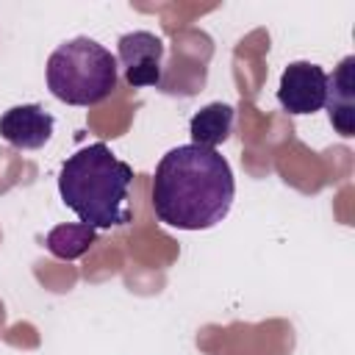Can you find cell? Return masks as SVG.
<instances>
[{"instance_id":"2","label":"cell","mask_w":355,"mask_h":355,"mask_svg":"<svg viewBox=\"0 0 355 355\" xmlns=\"http://www.w3.org/2000/svg\"><path fill=\"white\" fill-rule=\"evenodd\" d=\"M133 169L108 144L94 141L61 164L58 194L64 205L89 227L108 230L130 222L128 189Z\"/></svg>"},{"instance_id":"1","label":"cell","mask_w":355,"mask_h":355,"mask_svg":"<svg viewBox=\"0 0 355 355\" xmlns=\"http://www.w3.org/2000/svg\"><path fill=\"white\" fill-rule=\"evenodd\" d=\"M233 197V169L216 150L180 144L155 166L153 211L166 227L208 230L227 216Z\"/></svg>"},{"instance_id":"6","label":"cell","mask_w":355,"mask_h":355,"mask_svg":"<svg viewBox=\"0 0 355 355\" xmlns=\"http://www.w3.org/2000/svg\"><path fill=\"white\" fill-rule=\"evenodd\" d=\"M55 119L39 105L25 103L0 114V139L17 150H42L53 136Z\"/></svg>"},{"instance_id":"5","label":"cell","mask_w":355,"mask_h":355,"mask_svg":"<svg viewBox=\"0 0 355 355\" xmlns=\"http://www.w3.org/2000/svg\"><path fill=\"white\" fill-rule=\"evenodd\" d=\"M327 72L311 61H291L277 86V103L288 114H316L324 108Z\"/></svg>"},{"instance_id":"4","label":"cell","mask_w":355,"mask_h":355,"mask_svg":"<svg viewBox=\"0 0 355 355\" xmlns=\"http://www.w3.org/2000/svg\"><path fill=\"white\" fill-rule=\"evenodd\" d=\"M164 42L150 31H130L116 42V67L133 89L161 83Z\"/></svg>"},{"instance_id":"8","label":"cell","mask_w":355,"mask_h":355,"mask_svg":"<svg viewBox=\"0 0 355 355\" xmlns=\"http://www.w3.org/2000/svg\"><path fill=\"white\" fill-rule=\"evenodd\" d=\"M233 119H236V111H233V105H227V103H208V105H202V108L189 119L191 144L214 150L216 144H222V141L230 136Z\"/></svg>"},{"instance_id":"7","label":"cell","mask_w":355,"mask_h":355,"mask_svg":"<svg viewBox=\"0 0 355 355\" xmlns=\"http://www.w3.org/2000/svg\"><path fill=\"white\" fill-rule=\"evenodd\" d=\"M324 108L330 125L341 136H355V55L341 58L333 75H327Z\"/></svg>"},{"instance_id":"3","label":"cell","mask_w":355,"mask_h":355,"mask_svg":"<svg viewBox=\"0 0 355 355\" xmlns=\"http://www.w3.org/2000/svg\"><path fill=\"white\" fill-rule=\"evenodd\" d=\"M116 80V55L89 36L58 44L47 58V89L67 105H97L114 94Z\"/></svg>"},{"instance_id":"9","label":"cell","mask_w":355,"mask_h":355,"mask_svg":"<svg viewBox=\"0 0 355 355\" xmlns=\"http://www.w3.org/2000/svg\"><path fill=\"white\" fill-rule=\"evenodd\" d=\"M97 239V230L83 225V222H72V225H58L53 227L47 236H44V244L47 250L61 258V261H75L80 258L83 252H89V247L94 244Z\"/></svg>"}]
</instances>
